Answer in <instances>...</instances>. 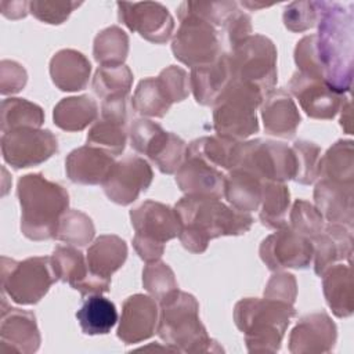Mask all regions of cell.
<instances>
[{"instance_id":"f35d334b","label":"cell","mask_w":354,"mask_h":354,"mask_svg":"<svg viewBox=\"0 0 354 354\" xmlns=\"http://www.w3.org/2000/svg\"><path fill=\"white\" fill-rule=\"evenodd\" d=\"M44 122L43 109L24 98H7L1 104V131L22 127L39 129Z\"/></svg>"},{"instance_id":"2e32d148","label":"cell","mask_w":354,"mask_h":354,"mask_svg":"<svg viewBox=\"0 0 354 354\" xmlns=\"http://www.w3.org/2000/svg\"><path fill=\"white\" fill-rule=\"evenodd\" d=\"M116 6L120 22L145 40L162 44L171 37L174 19L163 4L156 1H119Z\"/></svg>"},{"instance_id":"7dc6e473","label":"cell","mask_w":354,"mask_h":354,"mask_svg":"<svg viewBox=\"0 0 354 354\" xmlns=\"http://www.w3.org/2000/svg\"><path fill=\"white\" fill-rule=\"evenodd\" d=\"M317 19V1H293L283 11V24L292 32H304L313 28Z\"/></svg>"},{"instance_id":"8fae6325","label":"cell","mask_w":354,"mask_h":354,"mask_svg":"<svg viewBox=\"0 0 354 354\" xmlns=\"http://www.w3.org/2000/svg\"><path fill=\"white\" fill-rule=\"evenodd\" d=\"M235 167L249 171L260 181L285 183L296 176V158L293 149L286 144L257 138L241 141Z\"/></svg>"},{"instance_id":"7402d4cb","label":"cell","mask_w":354,"mask_h":354,"mask_svg":"<svg viewBox=\"0 0 354 354\" xmlns=\"http://www.w3.org/2000/svg\"><path fill=\"white\" fill-rule=\"evenodd\" d=\"M336 342V325L325 313L303 317L289 337L292 353H328Z\"/></svg>"},{"instance_id":"d6a6232c","label":"cell","mask_w":354,"mask_h":354,"mask_svg":"<svg viewBox=\"0 0 354 354\" xmlns=\"http://www.w3.org/2000/svg\"><path fill=\"white\" fill-rule=\"evenodd\" d=\"M241 141L228 140L220 136L201 137L187 147V155H194L217 169L231 170L239 158Z\"/></svg>"},{"instance_id":"5b68a950","label":"cell","mask_w":354,"mask_h":354,"mask_svg":"<svg viewBox=\"0 0 354 354\" xmlns=\"http://www.w3.org/2000/svg\"><path fill=\"white\" fill-rule=\"evenodd\" d=\"M156 332L170 350L180 353L212 351V344L216 343L199 319L196 299L178 289L160 301Z\"/></svg>"},{"instance_id":"8992f818","label":"cell","mask_w":354,"mask_h":354,"mask_svg":"<svg viewBox=\"0 0 354 354\" xmlns=\"http://www.w3.org/2000/svg\"><path fill=\"white\" fill-rule=\"evenodd\" d=\"M263 98L259 88L231 80L213 104V127L217 136L242 141L257 133L256 109Z\"/></svg>"},{"instance_id":"b9f144b4","label":"cell","mask_w":354,"mask_h":354,"mask_svg":"<svg viewBox=\"0 0 354 354\" xmlns=\"http://www.w3.org/2000/svg\"><path fill=\"white\" fill-rule=\"evenodd\" d=\"M94 224L91 218L80 210H68L59 220L55 238L69 245L84 246L94 236Z\"/></svg>"},{"instance_id":"603a6c76","label":"cell","mask_w":354,"mask_h":354,"mask_svg":"<svg viewBox=\"0 0 354 354\" xmlns=\"http://www.w3.org/2000/svg\"><path fill=\"white\" fill-rule=\"evenodd\" d=\"M115 165L113 156L93 145H84L73 149L66 160L65 170L71 181L86 185L102 184Z\"/></svg>"},{"instance_id":"ac0fdd59","label":"cell","mask_w":354,"mask_h":354,"mask_svg":"<svg viewBox=\"0 0 354 354\" xmlns=\"http://www.w3.org/2000/svg\"><path fill=\"white\" fill-rule=\"evenodd\" d=\"M288 87L303 111L314 119L335 118L346 100L344 95L333 91L325 82L300 72L293 73Z\"/></svg>"},{"instance_id":"ee69618b","label":"cell","mask_w":354,"mask_h":354,"mask_svg":"<svg viewBox=\"0 0 354 354\" xmlns=\"http://www.w3.org/2000/svg\"><path fill=\"white\" fill-rule=\"evenodd\" d=\"M296 158L295 181L300 184H313L319 177L321 148L314 142L299 140L292 147Z\"/></svg>"},{"instance_id":"484cf974","label":"cell","mask_w":354,"mask_h":354,"mask_svg":"<svg viewBox=\"0 0 354 354\" xmlns=\"http://www.w3.org/2000/svg\"><path fill=\"white\" fill-rule=\"evenodd\" d=\"M263 101L261 118L266 131L282 138L293 137L301 118L292 97L282 88H272Z\"/></svg>"},{"instance_id":"cb8c5ba5","label":"cell","mask_w":354,"mask_h":354,"mask_svg":"<svg viewBox=\"0 0 354 354\" xmlns=\"http://www.w3.org/2000/svg\"><path fill=\"white\" fill-rule=\"evenodd\" d=\"M176 183L185 195L220 198L223 195L224 174L203 159L185 153V160L176 171Z\"/></svg>"},{"instance_id":"ffe728a7","label":"cell","mask_w":354,"mask_h":354,"mask_svg":"<svg viewBox=\"0 0 354 354\" xmlns=\"http://www.w3.org/2000/svg\"><path fill=\"white\" fill-rule=\"evenodd\" d=\"M51 260L59 281L68 282L80 295H102L109 290L111 282L93 277L83 253L76 248L57 246Z\"/></svg>"},{"instance_id":"44dd1931","label":"cell","mask_w":354,"mask_h":354,"mask_svg":"<svg viewBox=\"0 0 354 354\" xmlns=\"http://www.w3.org/2000/svg\"><path fill=\"white\" fill-rule=\"evenodd\" d=\"M314 271L322 274L340 260L350 261L353 254V231L351 227L329 223L322 231L311 238Z\"/></svg>"},{"instance_id":"4fadbf2b","label":"cell","mask_w":354,"mask_h":354,"mask_svg":"<svg viewBox=\"0 0 354 354\" xmlns=\"http://www.w3.org/2000/svg\"><path fill=\"white\" fill-rule=\"evenodd\" d=\"M131 147L147 155L165 174H173L185 160L187 145L177 134L165 131L148 119H136L130 127Z\"/></svg>"},{"instance_id":"7bdbcfd3","label":"cell","mask_w":354,"mask_h":354,"mask_svg":"<svg viewBox=\"0 0 354 354\" xmlns=\"http://www.w3.org/2000/svg\"><path fill=\"white\" fill-rule=\"evenodd\" d=\"M142 283L159 303L178 289L174 272L166 263L159 260L151 261L145 266L142 271Z\"/></svg>"},{"instance_id":"c3c4849f","label":"cell","mask_w":354,"mask_h":354,"mask_svg":"<svg viewBox=\"0 0 354 354\" xmlns=\"http://www.w3.org/2000/svg\"><path fill=\"white\" fill-rule=\"evenodd\" d=\"M296 293H297L296 279L292 274H288V272L274 274L264 290V296L267 299L281 300L289 304L295 303Z\"/></svg>"},{"instance_id":"52a82bcc","label":"cell","mask_w":354,"mask_h":354,"mask_svg":"<svg viewBox=\"0 0 354 354\" xmlns=\"http://www.w3.org/2000/svg\"><path fill=\"white\" fill-rule=\"evenodd\" d=\"M231 80L259 88L264 95L277 82V48L263 35H249L228 54Z\"/></svg>"},{"instance_id":"ab89813d","label":"cell","mask_w":354,"mask_h":354,"mask_svg":"<svg viewBox=\"0 0 354 354\" xmlns=\"http://www.w3.org/2000/svg\"><path fill=\"white\" fill-rule=\"evenodd\" d=\"M127 53L129 37L119 26H109L94 39L93 54L100 65H122Z\"/></svg>"},{"instance_id":"30bf717a","label":"cell","mask_w":354,"mask_h":354,"mask_svg":"<svg viewBox=\"0 0 354 354\" xmlns=\"http://www.w3.org/2000/svg\"><path fill=\"white\" fill-rule=\"evenodd\" d=\"M178 19L180 28L173 37L171 51L180 62L194 68L210 64L223 54L217 28L181 6Z\"/></svg>"},{"instance_id":"3957f363","label":"cell","mask_w":354,"mask_h":354,"mask_svg":"<svg viewBox=\"0 0 354 354\" xmlns=\"http://www.w3.org/2000/svg\"><path fill=\"white\" fill-rule=\"evenodd\" d=\"M17 195L21 205V231L32 241L55 238L61 217L68 212V191L40 173L22 176Z\"/></svg>"},{"instance_id":"60d3db41","label":"cell","mask_w":354,"mask_h":354,"mask_svg":"<svg viewBox=\"0 0 354 354\" xmlns=\"http://www.w3.org/2000/svg\"><path fill=\"white\" fill-rule=\"evenodd\" d=\"M126 122L102 118L97 120L87 134V144L105 149L111 155H120L126 147Z\"/></svg>"},{"instance_id":"e575fe53","label":"cell","mask_w":354,"mask_h":354,"mask_svg":"<svg viewBox=\"0 0 354 354\" xmlns=\"http://www.w3.org/2000/svg\"><path fill=\"white\" fill-rule=\"evenodd\" d=\"M97 102L88 95L61 100L54 108V123L66 131H80L97 119Z\"/></svg>"},{"instance_id":"7a4b0ae2","label":"cell","mask_w":354,"mask_h":354,"mask_svg":"<svg viewBox=\"0 0 354 354\" xmlns=\"http://www.w3.org/2000/svg\"><path fill=\"white\" fill-rule=\"evenodd\" d=\"M174 210L180 218L178 238L192 253H203L209 242L218 236L242 235L253 224L249 213L227 206L216 196L185 195Z\"/></svg>"},{"instance_id":"681fc988","label":"cell","mask_w":354,"mask_h":354,"mask_svg":"<svg viewBox=\"0 0 354 354\" xmlns=\"http://www.w3.org/2000/svg\"><path fill=\"white\" fill-rule=\"evenodd\" d=\"M1 94L18 93L26 83L25 69L14 61L1 62Z\"/></svg>"},{"instance_id":"f907efd6","label":"cell","mask_w":354,"mask_h":354,"mask_svg":"<svg viewBox=\"0 0 354 354\" xmlns=\"http://www.w3.org/2000/svg\"><path fill=\"white\" fill-rule=\"evenodd\" d=\"M1 12L4 17L11 19L24 18L29 11L28 1H1Z\"/></svg>"},{"instance_id":"74e56055","label":"cell","mask_w":354,"mask_h":354,"mask_svg":"<svg viewBox=\"0 0 354 354\" xmlns=\"http://www.w3.org/2000/svg\"><path fill=\"white\" fill-rule=\"evenodd\" d=\"M133 83V73L129 66L100 65L93 79V88L104 101L127 98Z\"/></svg>"},{"instance_id":"f1b7e54d","label":"cell","mask_w":354,"mask_h":354,"mask_svg":"<svg viewBox=\"0 0 354 354\" xmlns=\"http://www.w3.org/2000/svg\"><path fill=\"white\" fill-rule=\"evenodd\" d=\"M127 257V245L118 235H101L87 249V267L93 277L111 282Z\"/></svg>"},{"instance_id":"d590c367","label":"cell","mask_w":354,"mask_h":354,"mask_svg":"<svg viewBox=\"0 0 354 354\" xmlns=\"http://www.w3.org/2000/svg\"><path fill=\"white\" fill-rule=\"evenodd\" d=\"M319 177L354 185V149L351 140H339L335 142L319 162Z\"/></svg>"},{"instance_id":"7c38bea8","label":"cell","mask_w":354,"mask_h":354,"mask_svg":"<svg viewBox=\"0 0 354 354\" xmlns=\"http://www.w3.org/2000/svg\"><path fill=\"white\" fill-rule=\"evenodd\" d=\"M189 88L187 72L170 65L158 77H147L138 83L133 95V108L144 116L163 118L174 102L188 97Z\"/></svg>"},{"instance_id":"9a60e30c","label":"cell","mask_w":354,"mask_h":354,"mask_svg":"<svg viewBox=\"0 0 354 354\" xmlns=\"http://www.w3.org/2000/svg\"><path fill=\"white\" fill-rule=\"evenodd\" d=\"M260 257L271 271L306 268L313 260V243L310 238L286 225L261 242Z\"/></svg>"},{"instance_id":"f6af8a7d","label":"cell","mask_w":354,"mask_h":354,"mask_svg":"<svg viewBox=\"0 0 354 354\" xmlns=\"http://www.w3.org/2000/svg\"><path fill=\"white\" fill-rule=\"evenodd\" d=\"M296 232L313 238L324 228V217L319 210L304 199H297L290 210V225Z\"/></svg>"},{"instance_id":"5bb4252c","label":"cell","mask_w":354,"mask_h":354,"mask_svg":"<svg viewBox=\"0 0 354 354\" xmlns=\"http://www.w3.org/2000/svg\"><path fill=\"white\" fill-rule=\"evenodd\" d=\"M58 149L55 136L50 130L22 127L3 133V159L14 169H24L43 163Z\"/></svg>"},{"instance_id":"f546056e","label":"cell","mask_w":354,"mask_h":354,"mask_svg":"<svg viewBox=\"0 0 354 354\" xmlns=\"http://www.w3.org/2000/svg\"><path fill=\"white\" fill-rule=\"evenodd\" d=\"M90 72L88 59L76 50H61L50 61L53 83L62 91L83 90L88 83Z\"/></svg>"},{"instance_id":"1f68e13d","label":"cell","mask_w":354,"mask_h":354,"mask_svg":"<svg viewBox=\"0 0 354 354\" xmlns=\"http://www.w3.org/2000/svg\"><path fill=\"white\" fill-rule=\"evenodd\" d=\"M261 185L257 177L242 169H231L224 176L223 195L239 212H253L260 206Z\"/></svg>"},{"instance_id":"d4e9b609","label":"cell","mask_w":354,"mask_h":354,"mask_svg":"<svg viewBox=\"0 0 354 354\" xmlns=\"http://www.w3.org/2000/svg\"><path fill=\"white\" fill-rule=\"evenodd\" d=\"M1 346H8L18 353H33L39 348L40 335L36 317L30 311L6 308L1 304Z\"/></svg>"},{"instance_id":"4dcf8cb0","label":"cell","mask_w":354,"mask_h":354,"mask_svg":"<svg viewBox=\"0 0 354 354\" xmlns=\"http://www.w3.org/2000/svg\"><path fill=\"white\" fill-rule=\"evenodd\" d=\"M324 295L332 313L339 318L353 314V274L348 264H333L324 274Z\"/></svg>"},{"instance_id":"d6986e66","label":"cell","mask_w":354,"mask_h":354,"mask_svg":"<svg viewBox=\"0 0 354 354\" xmlns=\"http://www.w3.org/2000/svg\"><path fill=\"white\" fill-rule=\"evenodd\" d=\"M159 310L155 299L137 293L127 297L122 307L118 337L127 343L149 339L158 329Z\"/></svg>"},{"instance_id":"bcb514c9","label":"cell","mask_w":354,"mask_h":354,"mask_svg":"<svg viewBox=\"0 0 354 354\" xmlns=\"http://www.w3.org/2000/svg\"><path fill=\"white\" fill-rule=\"evenodd\" d=\"M79 6H82V3L71 1V0H66V1L33 0V1H29V11L33 17H36L41 22L59 25L64 21H66L71 12Z\"/></svg>"},{"instance_id":"4316f807","label":"cell","mask_w":354,"mask_h":354,"mask_svg":"<svg viewBox=\"0 0 354 354\" xmlns=\"http://www.w3.org/2000/svg\"><path fill=\"white\" fill-rule=\"evenodd\" d=\"M314 201L329 223L353 227V185L321 178L314 189Z\"/></svg>"},{"instance_id":"277c9868","label":"cell","mask_w":354,"mask_h":354,"mask_svg":"<svg viewBox=\"0 0 354 354\" xmlns=\"http://www.w3.org/2000/svg\"><path fill=\"white\" fill-rule=\"evenodd\" d=\"M295 314L293 304L267 297H246L235 304L234 319L245 335L249 351L274 353Z\"/></svg>"},{"instance_id":"6da1fadb","label":"cell","mask_w":354,"mask_h":354,"mask_svg":"<svg viewBox=\"0 0 354 354\" xmlns=\"http://www.w3.org/2000/svg\"><path fill=\"white\" fill-rule=\"evenodd\" d=\"M318 32L304 36L295 48L297 72L325 82L344 95L353 80V6L317 1Z\"/></svg>"},{"instance_id":"9c48e42d","label":"cell","mask_w":354,"mask_h":354,"mask_svg":"<svg viewBox=\"0 0 354 354\" xmlns=\"http://www.w3.org/2000/svg\"><path fill=\"white\" fill-rule=\"evenodd\" d=\"M51 257L36 256L22 261L1 257L3 290L18 304H35L58 281Z\"/></svg>"},{"instance_id":"836d02e7","label":"cell","mask_w":354,"mask_h":354,"mask_svg":"<svg viewBox=\"0 0 354 354\" xmlns=\"http://www.w3.org/2000/svg\"><path fill=\"white\" fill-rule=\"evenodd\" d=\"M76 318L86 335H106L118 322V310L109 299L90 295L77 310Z\"/></svg>"},{"instance_id":"e0dca14e","label":"cell","mask_w":354,"mask_h":354,"mask_svg":"<svg viewBox=\"0 0 354 354\" xmlns=\"http://www.w3.org/2000/svg\"><path fill=\"white\" fill-rule=\"evenodd\" d=\"M152 177V169L145 159L129 155L115 162L109 176L102 183L104 192L109 201L126 206L151 185Z\"/></svg>"},{"instance_id":"83f0119b","label":"cell","mask_w":354,"mask_h":354,"mask_svg":"<svg viewBox=\"0 0 354 354\" xmlns=\"http://www.w3.org/2000/svg\"><path fill=\"white\" fill-rule=\"evenodd\" d=\"M231 82L228 54H221L216 61L194 66L189 76V86L194 97L201 105H212Z\"/></svg>"},{"instance_id":"ba28073f","label":"cell","mask_w":354,"mask_h":354,"mask_svg":"<svg viewBox=\"0 0 354 354\" xmlns=\"http://www.w3.org/2000/svg\"><path fill=\"white\" fill-rule=\"evenodd\" d=\"M131 225L136 230L133 246L147 263L159 260L165 243L180 232V218L176 210L165 203L145 201L130 212Z\"/></svg>"},{"instance_id":"8d00e7d4","label":"cell","mask_w":354,"mask_h":354,"mask_svg":"<svg viewBox=\"0 0 354 354\" xmlns=\"http://www.w3.org/2000/svg\"><path fill=\"white\" fill-rule=\"evenodd\" d=\"M289 189L281 181H263L261 199H260V220L261 223L274 230L288 225L286 213L289 209Z\"/></svg>"}]
</instances>
